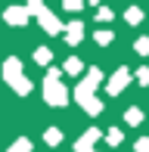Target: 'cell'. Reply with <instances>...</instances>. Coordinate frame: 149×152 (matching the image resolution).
<instances>
[{"label": "cell", "mask_w": 149, "mask_h": 152, "mask_svg": "<svg viewBox=\"0 0 149 152\" xmlns=\"http://www.w3.org/2000/svg\"><path fill=\"white\" fill-rule=\"evenodd\" d=\"M65 72H81V62H78V59H69V65H65Z\"/></svg>", "instance_id": "30bf717a"}, {"label": "cell", "mask_w": 149, "mask_h": 152, "mask_svg": "<svg viewBox=\"0 0 149 152\" xmlns=\"http://www.w3.org/2000/svg\"><path fill=\"white\" fill-rule=\"evenodd\" d=\"M74 152H93V146L84 143V140H78V143H74Z\"/></svg>", "instance_id": "ba28073f"}, {"label": "cell", "mask_w": 149, "mask_h": 152, "mask_svg": "<svg viewBox=\"0 0 149 152\" xmlns=\"http://www.w3.org/2000/svg\"><path fill=\"white\" fill-rule=\"evenodd\" d=\"M44 140L50 143V146H59V143H62V134H59L56 127H50V130H47V134H44Z\"/></svg>", "instance_id": "3957f363"}, {"label": "cell", "mask_w": 149, "mask_h": 152, "mask_svg": "<svg viewBox=\"0 0 149 152\" xmlns=\"http://www.w3.org/2000/svg\"><path fill=\"white\" fill-rule=\"evenodd\" d=\"M127 78H131V75H127L124 68H121V72H115V78L109 81V93H121V87L127 84Z\"/></svg>", "instance_id": "7a4b0ae2"}, {"label": "cell", "mask_w": 149, "mask_h": 152, "mask_svg": "<svg viewBox=\"0 0 149 152\" xmlns=\"http://www.w3.org/2000/svg\"><path fill=\"white\" fill-rule=\"evenodd\" d=\"M6 152H31V143H28V140L22 137V140H16V143L9 146V149H6Z\"/></svg>", "instance_id": "277c9868"}, {"label": "cell", "mask_w": 149, "mask_h": 152, "mask_svg": "<svg viewBox=\"0 0 149 152\" xmlns=\"http://www.w3.org/2000/svg\"><path fill=\"white\" fill-rule=\"evenodd\" d=\"M137 53H149V40H140V44H137Z\"/></svg>", "instance_id": "8fae6325"}, {"label": "cell", "mask_w": 149, "mask_h": 152, "mask_svg": "<svg viewBox=\"0 0 149 152\" xmlns=\"http://www.w3.org/2000/svg\"><path fill=\"white\" fill-rule=\"evenodd\" d=\"M81 140H84V143H90V146H93V143L99 140V130H93V127H90V130H87L84 137H81Z\"/></svg>", "instance_id": "52a82bcc"}, {"label": "cell", "mask_w": 149, "mask_h": 152, "mask_svg": "<svg viewBox=\"0 0 149 152\" xmlns=\"http://www.w3.org/2000/svg\"><path fill=\"white\" fill-rule=\"evenodd\" d=\"M106 140H109L112 146H118V143H121V130H118V127H112L109 134H106Z\"/></svg>", "instance_id": "8992f818"}, {"label": "cell", "mask_w": 149, "mask_h": 152, "mask_svg": "<svg viewBox=\"0 0 149 152\" xmlns=\"http://www.w3.org/2000/svg\"><path fill=\"white\" fill-rule=\"evenodd\" d=\"M137 152H149V137H140L137 140Z\"/></svg>", "instance_id": "9c48e42d"}, {"label": "cell", "mask_w": 149, "mask_h": 152, "mask_svg": "<svg viewBox=\"0 0 149 152\" xmlns=\"http://www.w3.org/2000/svg\"><path fill=\"white\" fill-rule=\"evenodd\" d=\"M140 84H149V68H143V72H140Z\"/></svg>", "instance_id": "7c38bea8"}, {"label": "cell", "mask_w": 149, "mask_h": 152, "mask_svg": "<svg viewBox=\"0 0 149 152\" xmlns=\"http://www.w3.org/2000/svg\"><path fill=\"white\" fill-rule=\"evenodd\" d=\"M65 87L56 81V72H50V78H47V102H53V106H65Z\"/></svg>", "instance_id": "6da1fadb"}, {"label": "cell", "mask_w": 149, "mask_h": 152, "mask_svg": "<svg viewBox=\"0 0 149 152\" xmlns=\"http://www.w3.org/2000/svg\"><path fill=\"white\" fill-rule=\"evenodd\" d=\"M124 121H127V124H140V121H143V115H140V109H127Z\"/></svg>", "instance_id": "5b68a950"}]
</instances>
